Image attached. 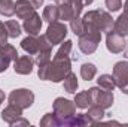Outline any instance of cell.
Instances as JSON below:
<instances>
[{"mask_svg": "<svg viewBox=\"0 0 128 127\" xmlns=\"http://www.w3.org/2000/svg\"><path fill=\"white\" fill-rule=\"evenodd\" d=\"M72 72V61L70 57H58L55 55L52 61L39 66V78L43 81H52V82H61L64 78Z\"/></svg>", "mask_w": 128, "mask_h": 127, "instance_id": "obj_1", "label": "cell"}, {"mask_svg": "<svg viewBox=\"0 0 128 127\" xmlns=\"http://www.w3.org/2000/svg\"><path fill=\"white\" fill-rule=\"evenodd\" d=\"M54 112L58 117L61 126H74V117H76L74 102H70L68 99L64 97H57L54 102Z\"/></svg>", "mask_w": 128, "mask_h": 127, "instance_id": "obj_2", "label": "cell"}, {"mask_svg": "<svg viewBox=\"0 0 128 127\" xmlns=\"http://www.w3.org/2000/svg\"><path fill=\"white\" fill-rule=\"evenodd\" d=\"M60 9V20L70 21L74 17H79L84 9V0H55Z\"/></svg>", "mask_w": 128, "mask_h": 127, "instance_id": "obj_3", "label": "cell"}, {"mask_svg": "<svg viewBox=\"0 0 128 127\" xmlns=\"http://www.w3.org/2000/svg\"><path fill=\"white\" fill-rule=\"evenodd\" d=\"M100 40H101V32H84L79 36L78 46L84 54L90 55L97 49Z\"/></svg>", "mask_w": 128, "mask_h": 127, "instance_id": "obj_4", "label": "cell"}, {"mask_svg": "<svg viewBox=\"0 0 128 127\" xmlns=\"http://www.w3.org/2000/svg\"><path fill=\"white\" fill-rule=\"evenodd\" d=\"M9 103L12 105H16L20 106L21 109H27L30 108L34 102V94H33L32 90H27V88H18V90H14L10 91V94L8 97Z\"/></svg>", "mask_w": 128, "mask_h": 127, "instance_id": "obj_5", "label": "cell"}, {"mask_svg": "<svg viewBox=\"0 0 128 127\" xmlns=\"http://www.w3.org/2000/svg\"><path fill=\"white\" fill-rule=\"evenodd\" d=\"M90 94H91V100L92 103L100 105L101 108L107 109L113 105V93L110 90H104L100 87H92L90 88Z\"/></svg>", "mask_w": 128, "mask_h": 127, "instance_id": "obj_6", "label": "cell"}, {"mask_svg": "<svg viewBox=\"0 0 128 127\" xmlns=\"http://www.w3.org/2000/svg\"><path fill=\"white\" fill-rule=\"evenodd\" d=\"M45 36L48 37V40L52 43V45H58L64 40V37L67 36V27L64 23H49V27L45 33Z\"/></svg>", "mask_w": 128, "mask_h": 127, "instance_id": "obj_7", "label": "cell"}, {"mask_svg": "<svg viewBox=\"0 0 128 127\" xmlns=\"http://www.w3.org/2000/svg\"><path fill=\"white\" fill-rule=\"evenodd\" d=\"M125 45H127V40H125V36L119 34L115 30H110L106 36V46L107 49L112 52V54H119L125 49Z\"/></svg>", "mask_w": 128, "mask_h": 127, "instance_id": "obj_8", "label": "cell"}, {"mask_svg": "<svg viewBox=\"0 0 128 127\" xmlns=\"http://www.w3.org/2000/svg\"><path fill=\"white\" fill-rule=\"evenodd\" d=\"M113 78L116 87L125 90L128 87V61H118L113 67Z\"/></svg>", "mask_w": 128, "mask_h": 127, "instance_id": "obj_9", "label": "cell"}, {"mask_svg": "<svg viewBox=\"0 0 128 127\" xmlns=\"http://www.w3.org/2000/svg\"><path fill=\"white\" fill-rule=\"evenodd\" d=\"M36 12V8L30 0H16L15 3V14L20 20H27Z\"/></svg>", "mask_w": 128, "mask_h": 127, "instance_id": "obj_10", "label": "cell"}, {"mask_svg": "<svg viewBox=\"0 0 128 127\" xmlns=\"http://www.w3.org/2000/svg\"><path fill=\"white\" fill-rule=\"evenodd\" d=\"M33 66H34V60L30 55H21V57H18L14 61V69L20 75H28V73H32Z\"/></svg>", "mask_w": 128, "mask_h": 127, "instance_id": "obj_11", "label": "cell"}, {"mask_svg": "<svg viewBox=\"0 0 128 127\" xmlns=\"http://www.w3.org/2000/svg\"><path fill=\"white\" fill-rule=\"evenodd\" d=\"M24 30L27 32V34H39L40 33V29H42V18L34 12L32 17H28L27 20H24V24H22Z\"/></svg>", "mask_w": 128, "mask_h": 127, "instance_id": "obj_12", "label": "cell"}, {"mask_svg": "<svg viewBox=\"0 0 128 127\" xmlns=\"http://www.w3.org/2000/svg\"><path fill=\"white\" fill-rule=\"evenodd\" d=\"M21 48L30 54V55H36L40 49V37H36L33 34H28L26 39L21 40Z\"/></svg>", "mask_w": 128, "mask_h": 127, "instance_id": "obj_13", "label": "cell"}, {"mask_svg": "<svg viewBox=\"0 0 128 127\" xmlns=\"http://www.w3.org/2000/svg\"><path fill=\"white\" fill-rule=\"evenodd\" d=\"M22 111H24V109H21L20 106L9 103V105L4 108V111L2 112V120H3L4 123H8V124H12L15 120H18V118L22 115Z\"/></svg>", "mask_w": 128, "mask_h": 127, "instance_id": "obj_14", "label": "cell"}, {"mask_svg": "<svg viewBox=\"0 0 128 127\" xmlns=\"http://www.w3.org/2000/svg\"><path fill=\"white\" fill-rule=\"evenodd\" d=\"M42 18H43L45 21H48V23H55V21H58V20H60V9H58V6H57V5H48V6H45Z\"/></svg>", "mask_w": 128, "mask_h": 127, "instance_id": "obj_15", "label": "cell"}, {"mask_svg": "<svg viewBox=\"0 0 128 127\" xmlns=\"http://www.w3.org/2000/svg\"><path fill=\"white\" fill-rule=\"evenodd\" d=\"M74 105L76 108H80V109H86L88 106L92 105V100H91V94H90V90L86 91H80L74 96Z\"/></svg>", "mask_w": 128, "mask_h": 127, "instance_id": "obj_16", "label": "cell"}, {"mask_svg": "<svg viewBox=\"0 0 128 127\" xmlns=\"http://www.w3.org/2000/svg\"><path fill=\"white\" fill-rule=\"evenodd\" d=\"M113 30L118 32L122 36H128V15L122 14L116 18V21L113 23Z\"/></svg>", "mask_w": 128, "mask_h": 127, "instance_id": "obj_17", "label": "cell"}, {"mask_svg": "<svg viewBox=\"0 0 128 127\" xmlns=\"http://www.w3.org/2000/svg\"><path fill=\"white\" fill-rule=\"evenodd\" d=\"M90 118H91V121L97 124V123H100L101 120H103V117H104V108H101L100 105H96V103H92L91 106H88V114H86Z\"/></svg>", "mask_w": 128, "mask_h": 127, "instance_id": "obj_18", "label": "cell"}, {"mask_svg": "<svg viewBox=\"0 0 128 127\" xmlns=\"http://www.w3.org/2000/svg\"><path fill=\"white\" fill-rule=\"evenodd\" d=\"M97 84H98V87H100V88L110 90V91H113V88L116 87V82H115L113 75H107V73L100 75V76H98V79H97Z\"/></svg>", "mask_w": 128, "mask_h": 127, "instance_id": "obj_19", "label": "cell"}, {"mask_svg": "<svg viewBox=\"0 0 128 127\" xmlns=\"http://www.w3.org/2000/svg\"><path fill=\"white\" fill-rule=\"evenodd\" d=\"M63 85H64V90H66L67 93H70V94H74V93H76V90H78V85H79L76 75L70 72V73H68V75L64 78Z\"/></svg>", "mask_w": 128, "mask_h": 127, "instance_id": "obj_20", "label": "cell"}, {"mask_svg": "<svg viewBox=\"0 0 128 127\" xmlns=\"http://www.w3.org/2000/svg\"><path fill=\"white\" fill-rule=\"evenodd\" d=\"M0 55L9 58L10 61H15V60L20 57L16 48L12 46V45H9V43H3V45H0Z\"/></svg>", "mask_w": 128, "mask_h": 127, "instance_id": "obj_21", "label": "cell"}, {"mask_svg": "<svg viewBox=\"0 0 128 127\" xmlns=\"http://www.w3.org/2000/svg\"><path fill=\"white\" fill-rule=\"evenodd\" d=\"M96 73H97V67L92 63H84L80 66V76H82V79L91 81V79H94Z\"/></svg>", "mask_w": 128, "mask_h": 127, "instance_id": "obj_22", "label": "cell"}, {"mask_svg": "<svg viewBox=\"0 0 128 127\" xmlns=\"http://www.w3.org/2000/svg\"><path fill=\"white\" fill-rule=\"evenodd\" d=\"M6 29H8V34H9V37H14V39H16L20 34H21V26L18 24V21H15V20H8L6 23Z\"/></svg>", "mask_w": 128, "mask_h": 127, "instance_id": "obj_23", "label": "cell"}, {"mask_svg": "<svg viewBox=\"0 0 128 127\" xmlns=\"http://www.w3.org/2000/svg\"><path fill=\"white\" fill-rule=\"evenodd\" d=\"M0 14L3 17H12L15 14V3L12 0H0Z\"/></svg>", "mask_w": 128, "mask_h": 127, "instance_id": "obj_24", "label": "cell"}, {"mask_svg": "<svg viewBox=\"0 0 128 127\" xmlns=\"http://www.w3.org/2000/svg\"><path fill=\"white\" fill-rule=\"evenodd\" d=\"M40 126L42 127H57V126H61V124H60L58 117L54 112V114H45L43 118L40 120Z\"/></svg>", "mask_w": 128, "mask_h": 127, "instance_id": "obj_25", "label": "cell"}, {"mask_svg": "<svg viewBox=\"0 0 128 127\" xmlns=\"http://www.w3.org/2000/svg\"><path fill=\"white\" fill-rule=\"evenodd\" d=\"M113 18L110 17V14L109 12H106V11H103L101 12V32H106L109 33L110 30H113Z\"/></svg>", "mask_w": 128, "mask_h": 127, "instance_id": "obj_26", "label": "cell"}, {"mask_svg": "<svg viewBox=\"0 0 128 127\" xmlns=\"http://www.w3.org/2000/svg\"><path fill=\"white\" fill-rule=\"evenodd\" d=\"M70 29H72V32L74 33V34L80 36V34L84 33V20L79 18V17L72 18V20H70Z\"/></svg>", "mask_w": 128, "mask_h": 127, "instance_id": "obj_27", "label": "cell"}, {"mask_svg": "<svg viewBox=\"0 0 128 127\" xmlns=\"http://www.w3.org/2000/svg\"><path fill=\"white\" fill-rule=\"evenodd\" d=\"M74 126H94V123L91 121V118L86 114H76Z\"/></svg>", "mask_w": 128, "mask_h": 127, "instance_id": "obj_28", "label": "cell"}, {"mask_svg": "<svg viewBox=\"0 0 128 127\" xmlns=\"http://www.w3.org/2000/svg\"><path fill=\"white\" fill-rule=\"evenodd\" d=\"M72 46H73V42H72V40H66V42H63L61 46H60V49L57 51L55 55H58V57H67V55L70 54V51H72Z\"/></svg>", "mask_w": 128, "mask_h": 127, "instance_id": "obj_29", "label": "cell"}, {"mask_svg": "<svg viewBox=\"0 0 128 127\" xmlns=\"http://www.w3.org/2000/svg\"><path fill=\"white\" fill-rule=\"evenodd\" d=\"M106 8L110 12H116L122 8V0H106Z\"/></svg>", "mask_w": 128, "mask_h": 127, "instance_id": "obj_30", "label": "cell"}, {"mask_svg": "<svg viewBox=\"0 0 128 127\" xmlns=\"http://www.w3.org/2000/svg\"><path fill=\"white\" fill-rule=\"evenodd\" d=\"M8 37H9V34H8V29H6V24L0 21V45L6 43Z\"/></svg>", "mask_w": 128, "mask_h": 127, "instance_id": "obj_31", "label": "cell"}, {"mask_svg": "<svg viewBox=\"0 0 128 127\" xmlns=\"http://www.w3.org/2000/svg\"><path fill=\"white\" fill-rule=\"evenodd\" d=\"M9 63H10V60H9V58H6V57L0 55V73H2V72H6V69L9 67Z\"/></svg>", "mask_w": 128, "mask_h": 127, "instance_id": "obj_32", "label": "cell"}, {"mask_svg": "<svg viewBox=\"0 0 128 127\" xmlns=\"http://www.w3.org/2000/svg\"><path fill=\"white\" fill-rule=\"evenodd\" d=\"M10 126H30V123H28L27 120H24L22 117H20V118H18V120H15Z\"/></svg>", "mask_w": 128, "mask_h": 127, "instance_id": "obj_33", "label": "cell"}, {"mask_svg": "<svg viewBox=\"0 0 128 127\" xmlns=\"http://www.w3.org/2000/svg\"><path fill=\"white\" fill-rule=\"evenodd\" d=\"M30 2L34 5V8H40L43 5V0H30Z\"/></svg>", "mask_w": 128, "mask_h": 127, "instance_id": "obj_34", "label": "cell"}, {"mask_svg": "<svg viewBox=\"0 0 128 127\" xmlns=\"http://www.w3.org/2000/svg\"><path fill=\"white\" fill-rule=\"evenodd\" d=\"M124 14H127L128 15V0L124 3Z\"/></svg>", "mask_w": 128, "mask_h": 127, "instance_id": "obj_35", "label": "cell"}, {"mask_svg": "<svg viewBox=\"0 0 128 127\" xmlns=\"http://www.w3.org/2000/svg\"><path fill=\"white\" fill-rule=\"evenodd\" d=\"M3 100H4V93L0 90V105H2V102H3Z\"/></svg>", "mask_w": 128, "mask_h": 127, "instance_id": "obj_36", "label": "cell"}, {"mask_svg": "<svg viewBox=\"0 0 128 127\" xmlns=\"http://www.w3.org/2000/svg\"><path fill=\"white\" fill-rule=\"evenodd\" d=\"M91 3H92V0H84V6H88Z\"/></svg>", "mask_w": 128, "mask_h": 127, "instance_id": "obj_37", "label": "cell"}, {"mask_svg": "<svg viewBox=\"0 0 128 127\" xmlns=\"http://www.w3.org/2000/svg\"><path fill=\"white\" fill-rule=\"evenodd\" d=\"M122 93H125V94H128V87L125 88V90H122Z\"/></svg>", "mask_w": 128, "mask_h": 127, "instance_id": "obj_38", "label": "cell"}]
</instances>
